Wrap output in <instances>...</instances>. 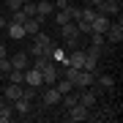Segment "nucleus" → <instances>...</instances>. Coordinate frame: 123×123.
<instances>
[{
  "instance_id": "nucleus-1",
  "label": "nucleus",
  "mask_w": 123,
  "mask_h": 123,
  "mask_svg": "<svg viewBox=\"0 0 123 123\" xmlns=\"http://www.w3.org/2000/svg\"><path fill=\"white\" fill-rule=\"evenodd\" d=\"M104 41L107 44H120L123 41V22L120 19H118V25L110 22V27H107V33H104Z\"/></svg>"
},
{
  "instance_id": "nucleus-2",
  "label": "nucleus",
  "mask_w": 123,
  "mask_h": 123,
  "mask_svg": "<svg viewBox=\"0 0 123 123\" xmlns=\"http://www.w3.org/2000/svg\"><path fill=\"white\" fill-rule=\"evenodd\" d=\"M96 82V74L93 71H85V68H79V74H77V79H74V88H90V85Z\"/></svg>"
},
{
  "instance_id": "nucleus-3",
  "label": "nucleus",
  "mask_w": 123,
  "mask_h": 123,
  "mask_svg": "<svg viewBox=\"0 0 123 123\" xmlns=\"http://www.w3.org/2000/svg\"><path fill=\"white\" fill-rule=\"evenodd\" d=\"M68 120H88L90 118V110L85 104H74V107H68V115H66Z\"/></svg>"
},
{
  "instance_id": "nucleus-4",
  "label": "nucleus",
  "mask_w": 123,
  "mask_h": 123,
  "mask_svg": "<svg viewBox=\"0 0 123 123\" xmlns=\"http://www.w3.org/2000/svg\"><path fill=\"white\" fill-rule=\"evenodd\" d=\"M93 33H101V36H104L107 33V27H110V17H104V14H98L96 11V17H93Z\"/></svg>"
},
{
  "instance_id": "nucleus-5",
  "label": "nucleus",
  "mask_w": 123,
  "mask_h": 123,
  "mask_svg": "<svg viewBox=\"0 0 123 123\" xmlns=\"http://www.w3.org/2000/svg\"><path fill=\"white\" fill-rule=\"evenodd\" d=\"M41 25H44V22H41L38 17H27L25 22H22V27H25V36H36V33L41 30Z\"/></svg>"
},
{
  "instance_id": "nucleus-6",
  "label": "nucleus",
  "mask_w": 123,
  "mask_h": 123,
  "mask_svg": "<svg viewBox=\"0 0 123 123\" xmlns=\"http://www.w3.org/2000/svg\"><path fill=\"white\" fill-rule=\"evenodd\" d=\"M96 93H98V90L82 88V93H79V104H85L88 110H93V107H96Z\"/></svg>"
},
{
  "instance_id": "nucleus-7",
  "label": "nucleus",
  "mask_w": 123,
  "mask_h": 123,
  "mask_svg": "<svg viewBox=\"0 0 123 123\" xmlns=\"http://www.w3.org/2000/svg\"><path fill=\"white\" fill-rule=\"evenodd\" d=\"M60 96H63V93L57 90L55 85H49V88H47V93H44V104H47V107H55V104H60Z\"/></svg>"
},
{
  "instance_id": "nucleus-8",
  "label": "nucleus",
  "mask_w": 123,
  "mask_h": 123,
  "mask_svg": "<svg viewBox=\"0 0 123 123\" xmlns=\"http://www.w3.org/2000/svg\"><path fill=\"white\" fill-rule=\"evenodd\" d=\"M55 66V60H52V55H38L33 60V68L36 71H47V68H52Z\"/></svg>"
},
{
  "instance_id": "nucleus-9",
  "label": "nucleus",
  "mask_w": 123,
  "mask_h": 123,
  "mask_svg": "<svg viewBox=\"0 0 123 123\" xmlns=\"http://www.w3.org/2000/svg\"><path fill=\"white\" fill-rule=\"evenodd\" d=\"M98 14H104V17H115V14L120 11V3H110V0H104L101 6H96Z\"/></svg>"
},
{
  "instance_id": "nucleus-10",
  "label": "nucleus",
  "mask_w": 123,
  "mask_h": 123,
  "mask_svg": "<svg viewBox=\"0 0 123 123\" xmlns=\"http://www.w3.org/2000/svg\"><path fill=\"white\" fill-rule=\"evenodd\" d=\"M57 77H60V71H57V66H52V68H47V71H41V85H55L57 82Z\"/></svg>"
},
{
  "instance_id": "nucleus-11",
  "label": "nucleus",
  "mask_w": 123,
  "mask_h": 123,
  "mask_svg": "<svg viewBox=\"0 0 123 123\" xmlns=\"http://www.w3.org/2000/svg\"><path fill=\"white\" fill-rule=\"evenodd\" d=\"M27 66H30V57H27L25 52H17L11 57V68H19V71H25Z\"/></svg>"
},
{
  "instance_id": "nucleus-12",
  "label": "nucleus",
  "mask_w": 123,
  "mask_h": 123,
  "mask_svg": "<svg viewBox=\"0 0 123 123\" xmlns=\"http://www.w3.org/2000/svg\"><path fill=\"white\" fill-rule=\"evenodd\" d=\"M25 82L30 85V88H38V85H41V71H36V68L27 66L25 68Z\"/></svg>"
},
{
  "instance_id": "nucleus-13",
  "label": "nucleus",
  "mask_w": 123,
  "mask_h": 123,
  "mask_svg": "<svg viewBox=\"0 0 123 123\" xmlns=\"http://www.w3.org/2000/svg\"><path fill=\"white\" fill-rule=\"evenodd\" d=\"M6 30H8V38H14V41L25 38V27L19 25V22H8V25H6Z\"/></svg>"
},
{
  "instance_id": "nucleus-14",
  "label": "nucleus",
  "mask_w": 123,
  "mask_h": 123,
  "mask_svg": "<svg viewBox=\"0 0 123 123\" xmlns=\"http://www.w3.org/2000/svg\"><path fill=\"white\" fill-rule=\"evenodd\" d=\"M60 36L63 38H79L82 33L77 30V22H66V25H60Z\"/></svg>"
},
{
  "instance_id": "nucleus-15",
  "label": "nucleus",
  "mask_w": 123,
  "mask_h": 123,
  "mask_svg": "<svg viewBox=\"0 0 123 123\" xmlns=\"http://www.w3.org/2000/svg\"><path fill=\"white\" fill-rule=\"evenodd\" d=\"M33 44H36V47H41V49H49V47H55V44H52V38H49L47 33H41V30L33 36Z\"/></svg>"
},
{
  "instance_id": "nucleus-16",
  "label": "nucleus",
  "mask_w": 123,
  "mask_h": 123,
  "mask_svg": "<svg viewBox=\"0 0 123 123\" xmlns=\"http://www.w3.org/2000/svg\"><path fill=\"white\" fill-rule=\"evenodd\" d=\"M36 8H38V14H36V17H38L41 22H44V19L49 17V14H52V8H55V6L49 3V0H44V3H36Z\"/></svg>"
},
{
  "instance_id": "nucleus-17",
  "label": "nucleus",
  "mask_w": 123,
  "mask_h": 123,
  "mask_svg": "<svg viewBox=\"0 0 123 123\" xmlns=\"http://www.w3.org/2000/svg\"><path fill=\"white\" fill-rule=\"evenodd\" d=\"M3 93L8 96V101H17L19 96H22V85H17V82H8V88H6Z\"/></svg>"
},
{
  "instance_id": "nucleus-18",
  "label": "nucleus",
  "mask_w": 123,
  "mask_h": 123,
  "mask_svg": "<svg viewBox=\"0 0 123 123\" xmlns=\"http://www.w3.org/2000/svg\"><path fill=\"white\" fill-rule=\"evenodd\" d=\"M14 110H17L19 115H27V112H30V98H25V96H19L17 101H14Z\"/></svg>"
},
{
  "instance_id": "nucleus-19",
  "label": "nucleus",
  "mask_w": 123,
  "mask_h": 123,
  "mask_svg": "<svg viewBox=\"0 0 123 123\" xmlns=\"http://www.w3.org/2000/svg\"><path fill=\"white\" fill-rule=\"evenodd\" d=\"M60 104H66V107H74V104H79V93H74V90L63 93V96H60Z\"/></svg>"
},
{
  "instance_id": "nucleus-20",
  "label": "nucleus",
  "mask_w": 123,
  "mask_h": 123,
  "mask_svg": "<svg viewBox=\"0 0 123 123\" xmlns=\"http://www.w3.org/2000/svg\"><path fill=\"white\" fill-rule=\"evenodd\" d=\"M96 82H98V88H101V90H107V93H110V90L115 88V79H112L110 74H104V77H98Z\"/></svg>"
},
{
  "instance_id": "nucleus-21",
  "label": "nucleus",
  "mask_w": 123,
  "mask_h": 123,
  "mask_svg": "<svg viewBox=\"0 0 123 123\" xmlns=\"http://www.w3.org/2000/svg\"><path fill=\"white\" fill-rule=\"evenodd\" d=\"M55 88L60 90V93H68V90H74V82H68L66 77H57V82H55Z\"/></svg>"
},
{
  "instance_id": "nucleus-22",
  "label": "nucleus",
  "mask_w": 123,
  "mask_h": 123,
  "mask_svg": "<svg viewBox=\"0 0 123 123\" xmlns=\"http://www.w3.org/2000/svg\"><path fill=\"white\" fill-rule=\"evenodd\" d=\"M14 115V107L11 104H0V123H8Z\"/></svg>"
},
{
  "instance_id": "nucleus-23",
  "label": "nucleus",
  "mask_w": 123,
  "mask_h": 123,
  "mask_svg": "<svg viewBox=\"0 0 123 123\" xmlns=\"http://www.w3.org/2000/svg\"><path fill=\"white\" fill-rule=\"evenodd\" d=\"M8 79H11V82H17V85H22V82H25V71L11 68V71H8Z\"/></svg>"
},
{
  "instance_id": "nucleus-24",
  "label": "nucleus",
  "mask_w": 123,
  "mask_h": 123,
  "mask_svg": "<svg viewBox=\"0 0 123 123\" xmlns=\"http://www.w3.org/2000/svg\"><path fill=\"white\" fill-rule=\"evenodd\" d=\"M22 11L27 14V17H36V14H38V8H36V0H27V3H22Z\"/></svg>"
},
{
  "instance_id": "nucleus-25",
  "label": "nucleus",
  "mask_w": 123,
  "mask_h": 123,
  "mask_svg": "<svg viewBox=\"0 0 123 123\" xmlns=\"http://www.w3.org/2000/svg\"><path fill=\"white\" fill-rule=\"evenodd\" d=\"M93 17H96V8H82V11H79V19H88V22H93Z\"/></svg>"
},
{
  "instance_id": "nucleus-26",
  "label": "nucleus",
  "mask_w": 123,
  "mask_h": 123,
  "mask_svg": "<svg viewBox=\"0 0 123 123\" xmlns=\"http://www.w3.org/2000/svg\"><path fill=\"white\" fill-rule=\"evenodd\" d=\"M90 41H93V47H104V44H107L101 33H90Z\"/></svg>"
},
{
  "instance_id": "nucleus-27",
  "label": "nucleus",
  "mask_w": 123,
  "mask_h": 123,
  "mask_svg": "<svg viewBox=\"0 0 123 123\" xmlns=\"http://www.w3.org/2000/svg\"><path fill=\"white\" fill-rule=\"evenodd\" d=\"M3 71L6 74L11 71V57H0V74H3Z\"/></svg>"
},
{
  "instance_id": "nucleus-28",
  "label": "nucleus",
  "mask_w": 123,
  "mask_h": 123,
  "mask_svg": "<svg viewBox=\"0 0 123 123\" xmlns=\"http://www.w3.org/2000/svg\"><path fill=\"white\" fill-rule=\"evenodd\" d=\"M25 19H27V14H25L22 8H19V11H14V19H11V22H19V25H22Z\"/></svg>"
},
{
  "instance_id": "nucleus-29",
  "label": "nucleus",
  "mask_w": 123,
  "mask_h": 123,
  "mask_svg": "<svg viewBox=\"0 0 123 123\" xmlns=\"http://www.w3.org/2000/svg\"><path fill=\"white\" fill-rule=\"evenodd\" d=\"M6 3H8V11H11V14L22 8V0H6Z\"/></svg>"
},
{
  "instance_id": "nucleus-30",
  "label": "nucleus",
  "mask_w": 123,
  "mask_h": 123,
  "mask_svg": "<svg viewBox=\"0 0 123 123\" xmlns=\"http://www.w3.org/2000/svg\"><path fill=\"white\" fill-rule=\"evenodd\" d=\"M66 6H68L66 0H55V8H57V11H60V8H66Z\"/></svg>"
},
{
  "instance_id": "nucleus-31",
  "label": "nucleus",
  "mask_w": 123,
  "mask_h": 123,
  "mask_svg": "<svg viewBox=\"0 0 123 123\" xmlns=\"http://www.w3.org/2000/svg\"><path fill=\"white\" fill-rule=\"evenodd\" d=\"M6 25H8V19H6V17H0V27H6Z\"/></svg>"
},
{
  "instance_id": "nucleus-32",
  "label": "nucleus",
  "mask_w": 123,
  "mask_h": 123,
  "mask_svg": "<svg viewBox=\"0 0 123 123\" xmlns=\"http://www.w3.org/2000/svg\"><path fill=\"white\" fill-rule=\"evenodd\" d=\"M0 57H8V55H6V47H3V44H0Z\"/></svg>"
},
{
  "instance_id": "nucleus-33",
  "label": "nucleus",
  "mask_w": 123,
  "mask_h": 123,
  "mask_svg": "<svg viewBox=\"0 0 123 123\" xmlns=\"http://www.w3.org/2000/svg\"><path fill=\"white\" fill-rule=\"evenodd\" d=\"M90 3H93V8H96V6H101V3H104V0H90Z\"/></svg>"
},
{
  "instance_id": "nucleus-34",
  "label": "nucleus",
  "mask_w": 123,
  "mask_h": 123,
  "mask_svg": "<svg viewBox=\"0 0 123 123\" xmlns=\"http://www.w3.org/2000/svg\"><path fill=\"white\" fill-rule=\"evenodd\" d=\"M110 3H120V0H110Z\"/></svg>"
},
{
  "instance_id": "nucleus-35",
  "label": "nucleus",
  "mask_w": 123,
  "mask_h": 123,
  "mask_svg": "<svg viewBox=\"0 0 123 123\" xmlns=\"http://www.w3.org/2000/svg\"><path fill=\"white\" fill-rule=\"evenodd\" d=\"M66 3H74V0H66Z\"/></svg>"
},
{
  "instance_id": "nucleus-36",
  "label": "nucleus",
  "mask_w": 123,
  "mask_h": 123,
  "mask_svg": "<svg viewBox=\"0 0 123 123\" xmlns=\"http://www.w3.org/2000/svg\"><path fill=\"white\" fill-rule=\"evenodd\" d=\"M22 3H27V0H22Z\"/></svg>"
}]
</instances>
